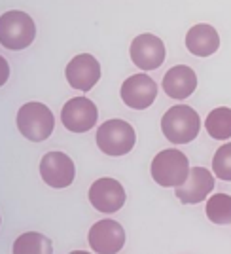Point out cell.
Wrapping results in <instances>:
<instances>
[{"mask_svg": "<svg viewBox=\"0 0 231 254\" xmlns=\"http://www.w3.org/2000/svg\"><path fill=\"white\" fill-rule=\"evenodd\" d=\"M55 118L52 110L42 103H27L17 112V129L25 138L42 142L53 133Z\"/></svg>", "mask_w": 231, "mask_h": 254, "instance_id": "3", "label": "cell"}, {"mask_svg": "<svg viewBox=\"0 0 231 254\" xmlns=\"http://www.w3.org/2000/svg\"><path fill=\"white\" fill-rule=\"evenodd\" d=\"M40 175L52 188H66L74 182V161L63 152H48L40 161Z\"/></svg>", "mask_w": 231, "mask_h": 254, "instance_id": "7", "label": "cell"}, {"mask_svg": "<svg viewBox=\"0 0 231 254\" xmlns=\"http://www.w3.org/2000/svg\"><path fill=\"white\" fill-rule=\"evenodd\" d=\"M214 188V179L212 173L203 167H191L188 179L184 180L180 186H176V197L182 203H201Z\"/></svg>", "mask_w": 231, "mask_h": 254, "instance_id": "13", "label": "cell"}, {"mask_svg": "<svg viewBox=\"0 0 231 254\" xmlns=\"http://www.w3.org/2000/svg\"><path fill=\"white\" fill-rule=\"evenodd\" d=\"M97 106L87 97H74L61 110V122L63 126L72 133H85L97 124Z\"/></svg>", "mask_w": 231, "mask_h": 254, "instance_id": "6", "label": "cell"}, {"mask_svg": "<svg viewBox=\"0 0 231 254\" xmlns=\"http://www.w3.org/2000/svg\"><path fill=\"white\" fill-rule=\"evenodd\" d=\"M131 59L142 70H156L165 61V46L154 34H138L131 42Z\"/></svg>", "mask_w": 231, "mask_h": 254, "instance_id": "11", "label": "cell"}, {"mask_svg": "<svg viewBox=\"0 0 231 254\" xmlns=\"http://www.w3.org/2000/svg\"><path fill=\"white\" fill-rule=\"evenodd\" d=\"M36 36V27L25 11L10 10L0 17V44L6 50H25Z\"/></svg>", "mask_w": 231, "mask_h": 254, "instance_id": "2", "label": "cell"}, {"mask_svg": "<svg viewBox=\"0 0 231 254\" xmlns=\"http://www.w3.org/2000/svg\"><path fill=\"white\" fill-rule=\"evenodd\" d=\"M195 87H197V76L193 72V68H189L186 64H176L163 76V89L171 99L182 101L191 95Z\"/></svg>", "mask_w": 231, "mask_h": 254, "instance_id": "14", "label": "cell"}, {"mask_svg": "<svg viewBox=\"0 0 231 254\" xmlns=\"http://www.w3.org/2000/svg\"><path fill=\"white\" fill-rule=\"evenodd\" d=\"M64 76H66L70 87L78 89V91H89L101 80V64L93 55L80 53L66 64Z\"/></svg>", "mask_w": 231, "mask_h": 254, "instance_id": "10", "label": "cell"}, {"mask_svg": "<svg viewBox=\"0 0 231 254\" xmlns=\"http://www.w3.org/2000/svg\"><path fill=\"white\" fill-rule=\"evenodd\" d=\"M199 114L186 105L171 106L161 118V131L173 144H188L199 135Z\"/></svg>", "mask_w": 231, "mask_h": 254, "instance_id": "1", "label": "cell"}, {"mask_svg": "<svg viewBox=\"0 0 231 254\" xmlns=\"http://www.w3.org/2000/svg\"><path fill=\"white\" fill-rule=\"evenodd\" d=\"M158 97V84L146 74L129 76L121 85V99L135 110H144Z\"/></svg>", "mask_w": 231, "mask_h": 254, "instance_id": "12", "label": "cell"}, {"mask_svg": "<svg viewBox=\"0 0 231 254\" xmlns=\"http://www.w3.org/2000/svg\"><path fill=\"white\" fill-rule=\"evenodd\" d=\"M89 201L99 212H117L125 205V190L114 179H99L89 188Z\"/></svg>", "mask_w": 231, "mask_h": 254, "instance_id": "9", "label": "cell"}, {"mask_svg": "<svg viewBox=\"0 0 231 254\" xmlns=\"http://www.w3.org/2000/svg\"><path fill=\"white\" fill-rule=\"evenodd\" d=\"M186 48L197 57H209L220 48V36L212 25L201 23L191 27L186 34Z\"/></svg>", "mask_w": 231, "mask_h": 254, "instance_id": "15", "label": "cell"}, {"mask_svg": "<svg viewBox=\"0 0 231 254\" xmlns=\"http://www.w3.org/2000/svg\"><path fill=\"white\" fill-rule=\"evenodd\" d=\"M207 127V133L212 138H218V140H226L231 137V108L228 106H222V108H214L207 116L205 122Z\"/></svg>", "mask_w": 231, "mask_h": 254, "instance_id": "17", "label": "cell"}, {"mask_svg": "<svg viewBox=\"0 0 231 254\" xmlns=\"http://www.w3.org/2000/svg\"><path fill=\"white\" fill-rule=\"evenodd\" d=\"M212 171L220 180H231V142L216 150L212 159Z\"/></svg>", "mask_w": 231, "mask_h": 254, "instance_id": "19", "label": "cell"}, {"mask_svg": "<svg viewBox=\"0 0 231 254\" xmlns=\"http://www.w3.org/2000/svg\"><path fill=\"white\" fill-rule=\"evenodd\" d=\"M135 129L123 120H108L97 131V146L106 156H125L135 146Z\"/></svg>", "mask_w": 231, "mask_h": 254, "instance_id": "5", "label": "cell"}, {"mask_svg": "<svg viewBox=\"0 0 231 254\" xmlns=\"http://www.w3.org/2000/svg\"><path fill=\"white\" fill-rule=\"evenodd\" d=\"M89 247L99 254H116L125 245V232L116 220H101L89 230Z\"/></svg>", "mask_w": 231, "mask_h": 254, "instance_id": "8", "label": "cell"}, {"mask_svg": "<svg viewBox=\"0 0 231 254\" xmlns=\"http://www.w3.org/2000/svg\"><path fill=\"white\" fill-rule=\"evenodd\" d=\"M152 177L159 186H180L189 175V161L184 152L176 148H169L159 152L152 161Z\"/></svg>", "mask_w": 231, "mask_h": 254, "instance_id": "4", "label": "cell"}, {"mask_svg": "<svg viewBox=\"0 0 231 254\" xmlns=\"http://www.w3.org/2000/svg\"><path fill=\"white\" fill-rule=\"evenodd\" d=\"M13 253L15 254H52L53 247L52 241L36 232H27L19 235L13 243Z\"/></svg>", "mask_w": 231, "mask_h": 254, "instance_id": "16", "label": "cell"}, {"mask_svg": "<svg viewBox=\"0 0 231 254\" xmlns=\"http://www.w3.org/2000/svg\"><path fill=\"white\" fill-rule=\"evenodd\" d=\"M207 216L214 224L231 222V195L228 193H214L207 201Z\"/></svg>", "mask_w": 231, "mask_h": 254, "instance_id": "18", "label": "cell"}]
</instances>
